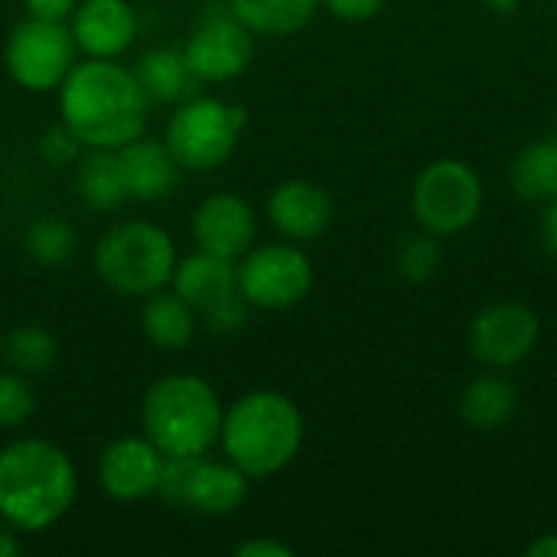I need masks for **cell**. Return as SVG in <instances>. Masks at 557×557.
<instances>
[{"label": "cell", "instance_id": "6da1fadb", "mask_svg": "<svg viewBox=\"0 0 557 557\" xmlns=\"http://www.w3.org/2000/svg\"><path fill=\"white\" fill-rule=\"evenodd\" d=\"M147 108L150 98L134 69H124L114 59L88 55L85 62H75L59 85L62 124L88 150H117L140 137L147 127Z\"/></svg>", "mask_w": 557, "mask_h": 557}, {"label": "cell", "instance_id": "7a4b0ae2", "mask_svg": "<svg viewBox=\"0 0 557 557\" xmlns=\"http://www.w3.org/2000/svg\"><path fill=\"white\" fill-rule=\"evenodd\" d=\"M78 480L69 454L49 441L23 437L0 450V522L16 532L55 525L75 503Z\"/></svg>", "mask_w": 557, "mask_h": 557}, {"label": "cell", "instance_id": "3957f363", "mask_svg": "<svg viewBox=\"0 0 557 557\" xmlns=\"http://www.w3.org/2000/svg\"><path fill=\"white\" fill-rule=\"evenodd\" d=\"M219 444L248 480L281 473L304 444V414L281 392H248L225 414Z\"/></svg>", "mask_w": 557, "mask_h": 557}, {"label": "cell", "instance_id": "277c9868", "mask_svg": "<svg viewBox=\"0 0 557 557\" xmlns=\"http://www.w3.org/2000/svg\"><path fill=\"white\" fill-rule=\"evenodd\" d=\"M222 414L215 388L186 372L157 379L140 405L144 437L163 457H202L219 441Z\"/></svg>", "mask_w": 557, "mask_h": 557}, {"label": "cell", "instance_id": "5b68a950", "mask_svg": "<svg viewBox=\"0 0 557 557\" xmlns=\"http://www.w3.org/2000/svg\"><path fill=\"white\" fill-rule=\"evenodd\" d=\"M173 238L153 222H121L95 245L98 277L124 297H150L173 281Z\"/></svg>", "mask_w": 557, "mask_h": 557}, {"label": "cell", "instance_id": "8992f818", "mask_svg": "<svg viewBox=\"0 0 557 557\" xmlns=\"http://www.w3.org/2000/svg\"><path fill=\"white\" fill-rule=\"evenodd\" d=\"M245 127V108L222 98H193L176 108L166 124V147L180 170L209 173L219 170L238 147Z\"/></svg>", "mask_w": 557, "mask_h": 557}, {"label": "cell", "instance_id": "52a82bcc", "mask_svg": "<svg viewBox=\"0 0 557 557\" xmlns=\"http://www.w3.org/2000/svg\"><path fill=\"white\" fill-rule=\"evenodd\" d=\"M414 219L431 235H457L470 228L483 209V183L463 160H434L421 170L411 193Z\"/></svg>", "mask_w": 557, "mask_h": 557}, {"label": "cell", "instance_id": "ba28073f", "mask_svg": "<svg viewBox=\"0 0 557 557\" xmlns=\"http://www.w3.org/2000/svg\"><path fill=\"white\" fill-rule=\"evenodd\" d=\"M173 290L215 333H235L248 320V300L238 287V261L196 251L173 268Z\"/></svg>", "mask_w": 557, "mask_h": 557}, {"label": "cell", "instance_id": "9c48e42d", "mask_svg": "<svg viewBox=\"0 0 557 557\" xmlns=\"http://www.w3.org/2000/svg\"><path fill=\"white\" fill-rule=\"evenodd\" d=\"M75 39L65 23L26 16L7 36L3 62L10 78L26 91H52L75 65Z\"/></svg>", "mask_w": 557, "mask_h": 557}, {"label": "cell", "instance_id": "30bf717a", "mask_svg": "<svg viewBox=\"0 0 557 557\" xmlns=\"http://www.w3.org/2000/svg\"><path fill=\"white\" fill-rule=\"evenodd\" d=\"M238 287L248 307L287 310L313 287V264L297 245H258L238 258Z\"/></svg>", "mask_w": 557, "mask_h": 557}, {"label": "cell", "instance_id": "8fae6325", "mask_svg": "<svg viewBox=\"0 0 557 557\" xmlns=\"http://www.w3.org/2000/svg\"><path fill=\"white\" fill-rule=\"evenodd\" d=\"M183 55L196 82H232L251 65L255 33L232 10H222L196 26Z\"/></svg>", "mask_w": 557, "mask_h": 557}, {"label": "cell", "instance_id": "7c38bea8", "mask_svg": "<svg viewBox=\"0 0 557 557\" xmlns=\"http://www.w3.org/2000/svg\"><path fill=\"white\" fill-rule=\"evenodd\" d=\"M539 313L525 304H493L470 326V352L490 369H512L539 346Z\"/></svg>", "mask_w": 557, "mask_h": 557}, {"label": "cell", "instance_id": "4fadbf2b", "mask_svg": "<svg viewBox=\"0 0 557 557\" xmlns=\"http://www.w3.org/2000/svg\"><path fill=\"white\" fill-rule=\"evenodd\" d=\"M163 454L147 437H121L98 457V483L117 503H140L160 490Z\"/></svg>", "mask_w": 557, "mask_h": 557}, {"label": "cell", "instance_id": "5bb4252c", "mask_svg": "<svg viewBox=\"0 0 557 557\" xmlns=\"http://www.w3.org/2000/svg\"><path fill=\"white\" fill-rule=\"evenodd\" d=\"M193 238H196L199 251L225 258V261H238L242 255H248L255 248L258 215L242 196L215 193L199 202V209L193 215Z\"/></svg>", "mask_w": 557, "mask_h": 557}, {"label": "cell", "instance_id": "9a60e30c", "mask_svg": "<svg viewBox=\"0 0 557 557\" xmlns=\"http://www.w3.org/2000/svg\"><path fill=\"white\" fill-rule=\"evenodd\" d=\"M69 20L75 46L91 59H117L137 39V13L127 0H78Z\"/></svg>", "mask_w": 557, "mask_h": 557}, {"label": "cell", "instance_id": "2e32d148", "mask_svg": "<svg viewBox=\"0 0 557 557\" xmlns=\"http://www.w3.org/2000/svg\"><path fill=\"white\" fill-rule=\"evenodd\" d=\"M117 166H121V180L127 189V199L137 202H157L166 199L176 189L180 180V163L170 153L166 140H153V137H134L124 147L114 150Z\"/></svg>", "mask_w": 557, "mask_h": 557}, {"label": "cell", "instance_id": "e0dca14e", "mask_svg": "<svg viewBox=\"0 0 557 557\" xmlns=\"http://www.w3.org/2000/svg\"><path fill=\"white\" fill-rule=\"evenodd\" d=\"M268 219L290 242H313L333 222V199L310 180H287L268 199Z\"/></svg>", "mask_w": 557, "mask_h": 557}, {"label": "cell", "instance_id": "ac0fdd59", "mask_svg": "<svg viewBox=\"0 0 557 557\" xmlns=\"http://www.w3.org/2000/svg\"><path fill=\"white\" fill-rule=\"evenodd\" d=\"M245 496H248V476L235 463L193 457L186 467L180 509H193L199 516L219 519V516H232L245 503Z\"/></svg>", "mask_w": 557, "mask_h": 557}, {"label": "cell", "instance_id": "d6986e66", "mask_svg": "<svg viewBox=\"0 0 557 557\" xmlns=\"http://www.w3.org/2000/svg\"><path fill=\"white\" fill-rule=\"evenodd\" d=\"M196 310L176 294V290H157L147 297L144 304V313H140V326H144V336L157 346V349H183L189 346L193 333H196Z\"/></svg>", "mask_w": 557, "mask_h": 557}, {"label": "cell", "instance_id": "ffe728a7", "mask_svg": "<svg viewBox=\"0 0 557 557\" xmlns=\"http://www.w3.org/2000/svg\"><path fill=\"white\" fill-rule=\"evenodd\" d=\"M519 408V392L503 375H480L460 395V418L473 431H496L512 421Z\"/></svg>", "mask_w": 557, "mask_h": 557}, {"label": "cell", "instance_id": "44dd1931", "mask_svg": "<svg viewBox=\"0 0 557 557\" xmlns=\"http://www.w3.org/2000/svg\"><path fill=\"white\" fill-rule=\"evenodd\" d=\"M75 189L95 212H117L127 202L114 150H88L75 166Z\"/></svg>", "mask_w": 557, "mask_h": 557}, {"label": "cell", "instance_id": "7402d4cb", "mask_svg": "<svg viewBox=\"0 0 557 557\" xmlns=\"http://www.w3.org/2000/svg\"><path fill=\"white\" fill-rule=\"evenodd\" d=\"M320 0H228V10L255 33V36H294L300 33Z\"/></svg>", "mask_w": 557, "mask_h": 557}, {"label": "cell", "instance_id": "603a6c76", "mask_svg": "<svg viewBox=\"0 0 557 557\" xmlns=\"http://www.w3.org/2000/svg\"><path fill=\"white\" fill-rule=\"evenodd\" d=\"M134 75L140 82V88L147 91L150 101H183L193 85H196V75L186 62L183 52L176 49H150L140 55V62L134 65Z\"/></svg>", "mask_w": 557, "mask_h": 557}, {"label": "cell", "instance_id": "cb8c5ba5", "mask_svg": "<svg viewBox=\"0 0 557 557\" xmlns=\"http://www.w3.org/2000/svg\"><path fill=\"white\" fill-rule=\"evenodd\" d=\"M509 183L525 202H552L557 196V137L522 147L509 166Z\"/></svg>", "mask_w": 557, "mask_h": 557}, {"label": "cell", "instance_id": "d4e9b609", "mask_svg": "<svg viewBox=\"0 0 557 557\" xmlns=\"http://www.w3.org/2000/svg\"><path fill=\"white\" fill-rule=\"evenodd\" d=\"M3 356L13 366V372H20V375H39V372L52 369V362L59 356V343L42 326H16L3 339Z\"/></svg>", "mask_w": 557, "mask_h": 557}, {"label": "cell", "instance_id": "484cf974", "mask_svg": "<svg viewBox=\"0 0 557 557\" xmlns=\"http://www.w3.org/2000/svg\"><path fill=\"white\" fill-rule=\"evenodd\" d=\"M23 245H26L33 261H39L46 268H55V264L72 258L75 228L59 215H39L36 222H29V228L23 235Z\"/></svg>", "mask_w": 557, "mask_h": 557}, {"label": "cell", "instance_id": "4316f807", "mask_svg": "<svg viewBox=\"0 0 557 557\" xmlns=\"http://www.w3.org/2000/svg\"><path fill=\"white\" fill-rule=\"evenodd\" d=\"M441 245H437V235L431 232H421V235H408L401 245H398V255H395V264H398V274L405 281H431L437 271H441Z\"/></svg>", "mask_w": 557, "mask_h": 557}, {"label": "cell", "instance_id": "83f0119b", "mask_svg": "<svg viewBox=\"0 0 557 557\" xmlns=\"http://www.w3.org/2000/svg\"><path fill=\"white\" fill-rule=\"evenodd\" d=\"M36 411V395L20 372H0V431L26 424Z\"/></svg>", "mask_w": 557, "mask_h": 557}, {"label": "cell", "instance_id": "f1b7e54d", "mask_svg": "<svg viewBox=\"0 0 557 557\" xmlns=\"http://www.w3.org/2000/svg\"><path fill=\"white\" fill-rule=\"evenodd\" d=\"M78 150H82V140H78L65 124L46 131L42 140H39V153H42V160L52 163V166H69V163L78 157Z\"/></svg>", "mask_w": 557, "mask_h": 557}, {"label": "cell", "instance_id": "f546056e", "mask_svg": "<svg viewBox=\"0 0 557 557\" xmlns=\"http://www.w3.org/2000/svg\"><path fill=\"white\" fill-rule=\"evenodd\" d=\"M320 3H326V10L333 13V16H339V20H352V23H359V20H369V16H375L388 0H320Z\"/></svg>", "mask_w": 557, "mask_h": 557}, {"label": "cell", "instance_id": "4dcf8cb0", "mask_svg": "<svg viewBox=\"0 0 557 557\" xmlns=\"http://www.w3.org/2000/svg\"><path fill=\"white\" fill-rule=\"evenodd\" d=\"M23 7H26V16L65 23L75 13L78 0H23Z\"/></svg>", "mask_w": 557, "mask_h": 557}, {"label": "cell", "instance_id": "1f68e13d", "mask_svg": "<svg viewBox=\"0 0 557 557\" xmlns=\"http://www.w3.org/2000/svg\"><path fill=\"white\" fill-rule=\"evenodd\" d=\"M235 555L238 557H290L294 552H290L287 545H281V542H271V539H251V542L238 545V548H235Z\"/></svg>", "mask_w": 557, "mask_h": 557}, {"label": "cell", "instance_id": "d6a6232c", "mask_svg": "<svg viewBox=\"0 0 557 557\" xmlns=\"http://www.w3.org/2000/svg\"><path fill=\"white\" fill-rule=\"evenodd\" d=\"M545 245L552 255H557V196L548 202V212H545Z\"/></svg>", "mask_w": 557, "mask_h": 557}, {"label": "cell", "instance_id": "836d02e7", "mask_svg": "<svg viewBox=\"0 0 557 557\" xmlns=\"http://www.w3.org/2000/svg\"><path fill=\"white\" fill-rule=\"evenodd\" d=\"M525 555L529 557H557V535H542V539H535V542L525 548Z\"/></svg>", "mask_w": 557, "mask_h": 557}, {"label": "cell", "instance_id": "e575fe53", "mask_svg": "<svg viewBox=\"0 0 557 557\" xmlns=\"http://www.w3.org/2000/svg\"><path fill=\"white\" fill-rule=\"evenodd\" d=\"M20 555V542L13 535V529L7 522H0V557H16Z\"/></svg>", "mask_w": 557, "mask_h": 557}, {"label": "cell", "instance_id": "d590c367", "mask_svg": "<svg viewBox=\"0 0 557 557\" xmlns=\"http://www.w3.org/2000/svg\"><path fill=\"white\" fill-rule=\"evenodd\" d=\"M483 3H490V7L499 10V13H512V10L519 7V0H483Z\"/></svg>", "mask_w": 557, "mask_h": 557}, {"label": "cell", "instance_id": "8d00e7d4", "mask_svg": "<svg viewBox=\"0 0 557 557\" xmlns=\"http://www.w3.org/2000/svg\"><path fill=\"white\" fill-rule=\"evenodd\" d=\"M0 349H3V339H0Z\"/></svg>", "mask_w": 557, "mask_h": 557}]
</instances>
